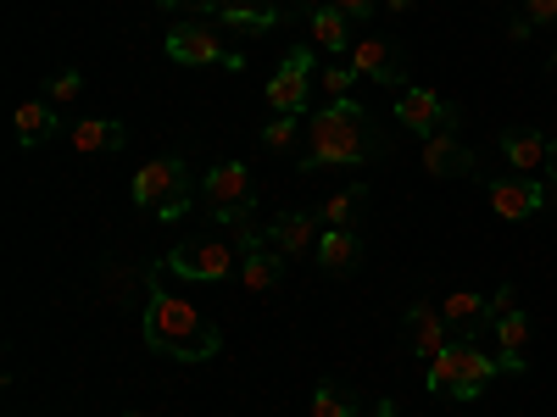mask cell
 Returning a JSON list of instances; mask_svg holds the SVG:
<instances>
[{"label":"cell","instance_id":"cell-1","mask_svg":"<svg viewBox=\"0 0 557 417\" xmlns=\"http://www.w3.org/2000/svg\"><path fill=\"white\" fill-rule=\"evenodd\" d=\"M146 345L157 356H173V362H212L223 351V334H218V323L201 317L196 301H178L168 295L157 278H151V295H146Z\"/></svg>","mask_w":557,"mask_h":417},{"label":"cell","instance_id":"cell-2","mask_svg":"<svg viewBox=\"0 0 557 417\" xmlns=\"http://www.w3.org/2000/svg\"><path fill=\"white\" fill-rule=\"evenodd\" d=\"M380 151V128L351 96L330 101L318 117H307V156L301 173H323V167H362Z\"/></svg>","mask_w":557,"mask_h":417},{"label":"cell","instance_id":"cell-3","mask_svg":"<svg viewBox=\"0 0 557 417\" xmlns=\"http://www.w3.org/2000/svg\"><path fill=\"white\" fill-rule=\"evenodd\" d=\"M134 206L157 212L162 223L184 217L190 212V167H184L178 156H157L134 173Z\"/></svg>","mask_w":557,"mask_h":417},{"label":"cell","instance_id":"cell-4","mask_svg":"<svg viewBox=\"0 0 557 417\" xmlns=\"http://www.w3.org/2000/svg\"><path fill=\"white\" fill-rule=\"evenodd\" d=\"M168 273L190 278V285H223L228 273H240V240H201V245H178L162 256Z\"/></svg>","mask_w":557,"mask_h":417},{"label":"cell","instance_id":"cell-5","mask_svg":"<svg viewBox=\"0 0 557 417\" xmlns=\"http://www.w3.org/2000/svg\"><path fill=\"white\" fill-rule=\"evenodd\" d=\"M201 195L218 206L223 223H246L251 206H257V173L246 162H218L207 178H201Z\"/></svg>","mask_w":557,"mask_h":417},{"label":"cell","instance_id":"cell-6","mask_svg":"<svg viewBox=\"0 0 557 417\" xmlns=\"http://www.w3.org/2000/svg\"><path fill=\"white\" fill-rule=\"evenodd\" d=\"M235 240H240V285L251 295H273L285 285V251H278L262 228H246V223H240Z\"/></svg>","mask_w":557,"mask_h":417},{"label":"cell","instance_id":"cell-7","mask_svg":"<svg viewBox=\"0 0 557 417\" xmlns=\"http://www.w3.org/2000/svg\"><path fill=\"white\" fill-rule=\"evenodd\" d=\"M262 96H268L273 112L307 117V101H312V51H307V45H296V51L278 62V73L262 84Z\"/></svg>","mask_w":557,"mask_h":417},{"label":"cell","instance_id":"cell-8","mask_svg":"<svg viewBox=\"0 0 557 417\" xmlns=\"http://www.w3.org/2000/svg\"><path fill=\"white\" fill-rule=\"evenodd\" d=\"M480 184H485L491 212L507 217V223H524V217H535L546 206V184L530 178V173H485Z\"/></svg>","mask_w":557,"mask_h":417},{"label":"cell","instance_id":"cell-9","mask_svg":"<svg viewBox=\"0 0 557 417\" xmlns=\"http://www.w3.org/2000/svg\"><path fill=\"white\" fill-rule=\"evenodd\" d=\"M168 56H173L178 67H207V62L240 67V51H228L223 34H212L207 23H178V28H168Z\"/></svg>","mask_w":557,"mask_h":417},{"label":"cell","instance_id":"cell-10","mask_svg":"<svg viewBox=\"0 0 557 417\" xmlns=\"http://www.w3.org/2000/svg\"><path fill=\"white\" fill-rule=\"evenodd\" d=\"M396 123L412 128V134H424V139H435V134H457V106H451V101H435L430 89L401 84V96H396Z\"/></svg>","mask_w":557,"mask_h":417},{"label":"cell","instance_id":"cell-11","mask_svg":"<svg viewBox=\"0 0 557 417\" xmlns=\"http://www.w3.org/2000/svg\"><path fill=\"white\" fill-rule=\"evenodd\" d=\"M351 67H357V78H368V84H407V67H401V51H396V45L391 39H380V34H357L351 39V56H346Z\"/></svg>","mask_w":557,"mask_h":417},{"label":"cell","instance_id":"cell-12","mask_svg":"<svg viewBox=\"0 0 557 417\" xmlns=\"http://www.w3.org/2000/svg\"><path fill=\"white\" fill-rule=\"evenodd\" d=\"M451 351H457V390H451V401H480L485 384L502 374V362L491 351H480V340H451Z\"/></svg>","mask_w":557,"mask_h":417},{"label":"cell","instance_id":"cell-13","mask_svg":"<svg viewBox=\"0 0 557 417\" xmlns=\"http://www.w3.org/2000/svg\"><path fill=\"white\" fill-rule=\"evenodd\" d=\"M262 235L285 251V256H312L318 240H323V217H318V212H290V217H273Z\"/></svg>","mask_w":557,"mask_h":417},{"label":"cell","instance_id":"cell-14","mask_svg":"<svg viewBox=\"0 0 557 417\" xmlns=\"http://www.w3.org/2000/svg\"><path fill=\"white\" fill-rule=\"evenodd\" d=\"M67 146H73L78 156H112V151L128 146V128L112 123V117H84V123L67 128Z\"/></svg>","mask_w":557,"mask_h":417},{"label":"cell","instance_id":"cell-15","mask_svg":"<svg viewBox=\"0 0 557 417\" xmlns=\"http://www.w3.org/2000/svg\"><path fill=\"white\" fill-rule=\"evenodd\" d=\"M424 167H430L435 178H474V173H480L474 151L462 146L457 134H435V139H424Z\"/></svg>","mask_w":557,"mask_h":417},{"label":"cell","instance_id":"cell-16","mask_svg":"<svg viewBox=\"0 0 557 417\" xmlns=\"http://www.w3.org/2000/svg\"><path fill=\"white\" fill-rule=\"evenodd\" d=\"M441 317L457 340H480V329H491V301H480L474 290H451L441 301Z\"/></svg>","mask_w":557,"mask_h":417},{"label":"cell","instance_id":"cell-17","mask_svg":"<svg viewBox=\"0 0 557 417\" xmlns=\"http://www.w3.org/2000/svg\"><path fill=\"white\" fill-rule=\"evenodd\" d=\"M318 267L323 273H335V278H346V273H357L362 267V240L351 235V228H323V240H318Z\"/></svg>","mask_w":557,"mask_h":417},{"label":"cell","instance_id":"cell-18","mask_svg":"<svg viewBox=\"0 0 557 417\" xmlns=\"http://www.w3.org/2000/svg\"><path fill=\"white\" fill-rule=\"evenodd\" d=\"M407 334H412V351L424 356V362H430V356H441V351L451 345V329H446V317H441V312H435L430 301H418V306L407 312Z\"/></svg>","mask_w":557,"mask_h":417},{"label":"cell","instance_id":"cell-19","mask_svg":"<svg viewBox=\"0 0 557 417\" xmlns=\"http://www.w3.org/2000/svg\"><path fill=\"white\" fill-rule=\"evenodd\" d=\"M346 12L341 7H312L307 12V34H312V45L323 56H351V34H346Z\"/></svg>","mask_w":557,"mask_h":417},{"label":"cell","instance_id":"cell-20","mask_svg":"<svg viewBox=\"0 0 557 417\" xmlns=\"http://www.w3.org/2000/svg\"><path fill=\"white\" fill-rule=\"evenodd\" d=\"M496 329V362H502V374H524V345H530V317L524 312H507L491 323Z\"/></svg>","mask_w":557,"mask_h":417},{"label":"cell","instance_id":"cell-21","mask_svg":"<svg viewBox=\"0 0 557 417\" xmlns=\"http://www.w3.org/2000/svg\"><path fill=\"white\" fill-rule=\"evenodd\" d=\"M12 123H17V146H23V151H34V146H45V139H57V134H67L51 101H23Z\"/></svg>","mask_w":557,"mask_h":417},{"label":"cell","instance_id":"cell-22","mask_svg":"<svg viewBox=\"0 0 557 417\" xmlns=\"http://www.w3.org/2000/svg\"><path fill=\"white\" fill-rule=\"evenodd\" d=\"M546 151H552V139L535 134V128H507V134H502V156L513 162L519 173H530V178L546 167Z\"/></svg>","mask_w":557,"mask_h":417},{"label":"cell","instance_id":"cell-23","mask_svg":"<svg viewBox=\"0 0 557 417\" xmlns=\"http://www.w3.org/2000/svg\"><path fill=\"white\" fill-rule=\"evenodd\" d=\"M368 201V184H351V190H341V195H330L318 206V217H323V228H351L357 223V206Z\"/></svg>","mask_w":557,"mask_h":417},{"label":"cell","instance_id":"cell-24","mask_svg":"<svg viewBox=\"0 0 557 417\" xmlns=\"http://www.w3.org/2000/svg\"><path fill=\"white\" fill-rule=\"evenodd\" d=\"M357 412V395L341 384V379H318L312 390V417H351Z\"/></svg>","mask_w":557,"mask_h":417},{"label":"cell","instance_id":"cell-25","mask_svg":"<svg viewBox=\"0 0 557 417\" xmlns=\"http://www.w3.org/2000/svg\"><path fill=\"white\" fill-rule=\"evenodd\" d=\"M301 123L307 117H285V112H273V123H262V151H273V156H290L296 151V139H301Z\"/></svg>","mask_w":557,"mask_h":417},{"label":"cell","instance_id":"cell-26","mask_svg":"<svg viewBox=\"0 0 557 417\" xmlns=\"http://www.w3.org/2000/svg\"><path fill=\"white\" fill-rule=\"evenodd\" d=\"M351 84H357V67H351V62H330V67L318 73L323 101H346V96H351Z\"/></svg>","mask_w":557,"mask_h":417},{"label":"cell","instance_id":"cell-27","mask_svg":"<svg viewBox=\"0 0 557 417\" xmlns=\"http://www.w3.org/2000/svg\"><path fill=\"white\" fill-rule=\"evenodd\" d=\"M430 390L435 395H451L457 390V351L446 345L441 356H430Z\"/></svg>","mask_w":557,"mask_h":417},{"label":"cell","instance_id":"cell-28","mask_svg":"<svg viewBox=\"0 0 557 417\" xmlns=\"http://www.w3.org/2000/svg\"><path fill=\"white\" fill-rule=\"evenodd\" d=\"M84 96V73L78 67H62L57 78H51V106H67V101H78Z\"/></svg>","mask_w":557,"mask_h":417},{"label":"cell","instance_id":"cell-29","mask_svg":"<svg viewBox=\"0 0 557 417\" xmlns=\"http://www.w3.org/2000/svg\"><path fill=\"white\" fill-rule=\"evenodd\" d=\"M524 23L530 28H552L557 23V0H524Z\"/></svg>","mask_w":557,"mask_h":417},{"label":"cell","instance_id":"cell-30","mask_svg":"<svg viewBox=\"0 0 557 417\" xmlns=\"http://www.w3.org/2000/svg\"><path fill=\"white\" fill-rule=\"evenodd\" d=\"M507 312H519V285H502V290L491 295V323L507 317Z\"/></svg>","mask_w":557,"mask_h":417},{"label":"cell","instance_id":"cell-31","mask_svg":"<svg viewBox=\"0 0 557 417\" xmlns=\"http://www.w3.org/2000/svg\"><path fill=\"white\" fill-rule=\"evenodd\" d=\"M330 7H341L351 23H368V17H374L380 12V0H330Z\"/></svg>","mask_w":557,"mask_h":417},{"label":"cell","instance_id":"cell-32","mask_svg":"<svg viewBox=\"0 0 557 417\" xmlns=\"http://www.w3.org/2000/svg\"><path fill=\"white\" fill-rule=\"evenodd\" d=\"M541 184H546V190H557V139H552V151H546V167H541Z\"/></svg>","mask_w":557,"mask_h":417},{"label":"cell","instance_id":"cell-33","mask_svg":"<svg viewBox=\"0 0 557 417\" xmlns=\"http://www.w3.org/2000/svg\"><path fill=\"white\" fill-rule=\"evenodd\" d=\"M368 417H401V406H396V401H380V406L368 412Z\"/></svg>","mask_w":557,"mask_h":417},{"label":"cell","instance_id":"cell-34","mask_svg":"<svg viewBox=\"0 0 557 417\" xmlns=\"http://www.w3.org/2000/svg\"><path fill=\"white\" fill-rule=\"evenodd\" d=\"M162 12H178V7H201V0H157Z\"/></svg>","mask_w":557,"mask_h":417},{"label":"cell","instance_id":"cell-35","mask_svg":"<svg viewBox=\"0 0 557 417\" xmlns=\"http://www.w3.org/2000/svg\"><path fill=\"white\" fill-rule=\"evenodd\" d=\"M391 12L401 17V12H412V0H391Z\"/></svg>","mask_w":557,"mask_h":417},{"label":"cell","instance_id":"cell-36","mask_svg":"<svg viewBox=\"0 0 557 417\" xmlns=\"http://www.w3.org/2000/svg\"><path fill=\"white\" fill-rule=\"evenodd\" d=\"M123 417H146V412H123Z\"/></svg>","mask_w":557,"mask_h":417},{"label":"cell","instance_id":"cell-37","mask_svg":"<svg viewBox=\"0 0 557 417\" xmlns=\"http://www.w3.org/2000/svg\"><path fill=\"white\" fill-rule=\"evenodd\" d=\"M552 62H557V45H552Z\"/></svg>","mask_w":557,"mask_h":417}]
</instances>
